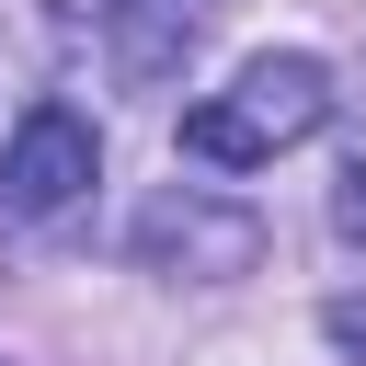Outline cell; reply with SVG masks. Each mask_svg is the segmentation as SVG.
<instances>
[{"label":"cell","instance_id":"1","mask_svg":"<svg viewBox=\"0 0 366 366\" xmlns=\"http://www.w3.org/2000/svg\"><path fill=\"white\" fill-rule=\"evenodd\" d=\"M320 114H332V69L297 57V46H274V57H252L229 92H206V103L183 114V149L217 160V172H263V160H286L297 137H320Z\"/></svg>","mask_w":366,"mask_h":366},{"label":"cell","instance_id":"2","mask_svg":"<svg viewBox=\"0 0 366 366\" xmlns=\"http://www.w3.org/2000/svg\"><path fill=\"white\" fill-rule=\"evenodd\" d=\"M92 172H103L92 114H80V103H34V114L11 126V149H0V217L46 229V217H69V206L92 194Z\"/></svg>","mask_w":366,"mask_h":366},{"label":"cell","instance_id":"3","mask_svg":"<svg viewBox=\"0 0 366 366\" xmlns=\"http://www.w3.org/2000/svg\"><path fill=\"white\" fill-rule=\"evenodd\" d=\"M252 252H263L252 206H217V194H194V183H172V194L137 206V263H160V274L217 286V274H252Z\"/></svg>","mask_w":366,"mask_h":366},{"label":"cell","instance_id":"4","mask_svg":"<svg viewBox=\"0 0 366 366\" xmlns=\"http://www.w3.org/2000/svg\"><path fill=\"white\" fill-rule=\"evenodd\" d=\"M217 11H229V0H114V80H126V92L183 80V57L206 46Z\"/></svg>","mask_w":366,"mask_h":366},{"label":"cell","instance_id":"5","mask_svg":"<svg viewBox=\"0 0 366 366\" xmlns=\"http://www.w3.org/2000/svg\"><path fill=\"white\" fill-rule=\"evenodd\" d=\"M332 229H343V240H366V172H343V194H332Z\"/></svg>","mask_w":366,"mask_h":366},{"label":"cell","instance_id":"6","mask_svg":"<svg viewBox=\"0 0 366 366\" xmlns=\"http://www.w3.org/2000/svg\"><path fill=\"white\" fill-rule=\"evenodd\" d=\"M332 343H355V355H366V297H332Z\"/></svg>","mask_w":366,"mask_h":366},{"label":"cell","instance_id":"7","mask_svg":"<svg viewBox=\"0 0 366 366\" xmlns=\"http://www.w3.org/2000/svg\"><path fill=\"white\" fill-rule=\"evenodd\" d=\"M0 366H11V355H0Z\"/></svg>","mask_w":366,"mask_h":366}]
</instances>
